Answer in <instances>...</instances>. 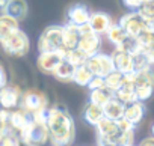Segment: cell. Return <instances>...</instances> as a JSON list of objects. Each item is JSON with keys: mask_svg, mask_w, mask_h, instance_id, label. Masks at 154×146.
<instances>
[{"mask_svg": "<svg viewBox=\"0 0 154 146\" xmlns=\"http://www.w3.org/2000/svg\"><path fill=\"white\" fill-rule=\"evenodd\" d=\"M47 128L53 146H69L74 140L75 127L71 115L62 106L48 107Z\"/></svg>", "mask_w": 154, "mask_h": 146, "instance_id": "obj_1", "label": "cell"}, {"mask_svg": "<svg viewBox=\"0 0 154 146\" xmlns=\"http://www.w3.org/2000/svg\"><path fill=\"white\" fill-rule=\"evenodd\" d=\"M20 140L24 146H44L45 143L50 142V134L45 122H38L32 119L29 125L18 133Z\"/></svg>", "mask_w": 154, "mask_h": 146, "instance_id": "obj_2", "label": "cell"}, {"mask_svg": "<svg viewBox=\"0 0 154 146\" xmlns=\"http://www.w3.org/2000/svg\"><path fill=\"white\" fill-rule=\"evenodd\" d=\"M0 45L5 50V53L11 54V56H24L29 48H30V41L27 38V35L18 27L14 32H11L8 36H5L0 41Z\"/></svg>", "mask_w": 154, "mask_h": 146, "instance_id": "obj_3", "label": "cell"}, {"mask_svg": "<svg viewBox=\"0 0 154 146\" xmlns=\"http://www.w3.org/2000/svg\"><path fill=\"white\" fill-rule=\"evenodd\" d=\"M38 50L39 53L44 51H60L65 53L63 47V36H62V26H50L47 27L39 39H38Z\"/></svg>", "mask_w": 154, "mask_h": 146, "instance_id": "obj_4", "label": "cell"}, {"mask_svg": "<svg viewBox=\"0 0 154 146\" xmlns=\"http://www.w3.org/2000/svg\"><path fill=\"white\" fill-rule=\"evenodd\" d=\"M86 66L97 77H106L107 74H110L112 71H115L112 54H106V53H100V51L97 54L88 57Z\"/></svg>", "mask_w": 154, "mask_h": 146, "instance_id": "obj_5", "label": "cell"}, {"mask_svg": "<svg viewBox=\"0 0 154 146\" xmlns=\"http://www.w3.org/2000/svg\"><path fill=\"white\" fill-rule=\"evenodd\" d=\"M44 107H48V100L44 92H41L38 89H29V91L23 92L21 101H20V109H23L32 115Z\"/></svg>", "mask_w": 154, "mask_h": 146, "instance_id": "obj_6", "label": "cell"}, {"mask_svg": "<svg viewBox=\"0 0 154 146\" xmlns=\"http://www.w3.org/2000/svg\"><path fill=\"white\" fill-rule=\"evenodd\" d=\"M128 36H139L143 30H145V20L137 14V11H131L125 15L121 17L119 23H118Z\"/></svg>", "mask_w": 154, "mask_h": 146, "instance_id": "obj_7", "label": "cell"}, {"mask_svg": "<svg viewBox=\"0 0 154 146\" xmlns=\"http://www.w3.org/2000/svg\"><path fill=\"white\" fill-rule=\"evenodd\" d=\"M63 60V53L60 51H44L39 53L38 59H36V65L39 68V71H42L44 74H51L54 69L59 66V63Z\"/></svg>", "mask_w": 154, "mask_h": 146, "instance_id": "obj_8", "label": "cell"}, {"mask_svg": "<svg viewBox=\"0 0 154 146\" xmlns=\"http://www.w3.org/2000/svg\"><path fill=\"white\" fill-rule=\"evenodd\" d=\"M21 89L18 86H5L0 89V107L5 110H14L20 107L21 101Z\"/></svg>", "mask_w": 154, "mask_h": 146, "instance_id": "obj_9", "label": "cell"}, {"mask_svg": "<svg viewBox=\"0 0 154 146\" xmlns=\"http://www.w3.org/2000/svg\"><path fill=\"white\" fill-rule=\"evenodd\" d=\"M101 35L95 33V32H89L85 35H80L79 44H77V48H79L82 53H85L88 57L94 56L98 53L100 45H101Z\"/></svg>", "mask_w": 154, "mask_h": 146, "instance_id": "obj_10", "label": "cell"}, {"mask_svg": "<svg viewBox=\"0 0 154 146\" xmlns=\"http://www.w3.org/2000/svg\"><path fill=\"white\" fill-rule=\"evenodd\" d=\"M32 121V115L27 113L26 110L17 107L14 110H9V118H8V125L11 130H14L15 133H21L29 122Z\"/></svg>", "mask_w": 154, "mask_h": 146, "instance_id": "obj_11", "label": "cell"}, {"mask_svg": "<svg viewBox=\"0 0 154 146\" xmlns=\"http://www.w3.org/2000/svg\"><path fill=\"white\" fill-rule=\"evenodd\" d=\"M89 26L92 27V30L98 35H106L109 32V29L113 26V20L110 15H107L106 12H91V18H89Z\"/></svg>", "mask_w": 154, "mask_h": 146, "instance_id": "obj_12", "label": "cell"}, {"mask_svg": "<svg viewBox=\"0 0 154 146\" xmlns=\"http://www.w3.org/2000/svg\"><path fill=\"white\" fill-rule=\"evenodd\" d=\"M89 18H91V11L83 3L72 5L68 9V21L75 26H83V24L89 23Z\"/></svg>", "mask_w": 154, "mask_h": 146, "instance_id": "obj_13", "label": "cell"}, {"mask_svg": "<svg viewBox=\"0 0 154 146\" xmlns=\"http://www.w3.org/2000/svg\"><path fill=\"white\" fill-rule=\"evenodd\" d=\"M62 36H63V47L65 50H71L75 48L80 39V33H79V26H75L69 21H66L62 26Z\"/></svg>", "mask_w": 154, "mask_h": 146, "instance_id": "obj_14", "label": "cell"}, {"mask_svg": "<svg viewBox=\"0 0 154 146\" xmlns=\"http://www.w3.org/2000/svg\"><path fill=\"white\" fill-rule=\"evenodd\" d=\"M112 59H113V65H115V69L122 72V74H127V72L133 71V56L125 53V51H119V50H115L113 54H112Z\"/></svg>", "mask_w": 154, "mask_h": 146, "instance_id": "obj_15", "label": "cell"}, {"mask_svg": "<svg viewBox=\"0 0 154 146\" xmlns=\"http://www.w3.org/2000/svg\"><path fill=\"white\" fill-rule=\"evenodd\" d=\"M145 116V106L142 101H134L125 106L124 110V119L131 122L133 125H137Z\"/></svg>", "mask_w": 154, "mask_h": 146, "instance_id": "obj_16", "label": "cell"}, {"mask_svg": "<svg viewBox=\"0 0 154 146\" xmlns=\"http://www.w3.org/2000/svg\"><path fill=\"white\" fill-rule=\"evenodd\" d=\"M124 110H125V104H122L119 100H116L115 97L112 100H109L104 106H103V113L104 118H109L112 121H119L121 118H124Z\"/></svg>", "mask_w": 154, "mask_h": 146, "instance_id": "obj_17", "label": "cell"}, {"mask_svg": "<svg viewBox=\"0 0 154 146\" xmlns=\"http://www.w3.org/2000/svg\"><path fill=\"white\" fill-rule=\"evenodd\" d=\"M3 12L11 15L17 21H20L27 15V2L26 0H9V3Z\"/></svg>", "mask_w": 154, "mask_h": 146, "instance_id": "obj_18", "label": "cell"}, {"mask_svg": "<svg viewBox=\"0 0 154 146\" xmlns=\"http://www.w3.org/2000/svg\"><path fill=\"white\" fill-rule=\"evenodd\" d=\"M83 118H85V121H86L89 125L95 127V125L104 118L103 107H101V106H97V104H94V103H88L86 107H85Z\"/></svg>", "mask_w": 154, "mask_h": 146, "instance_id": "obj_19", "label": "cell"}, {"mask_svg": "<svg viewBox=\"0 0 154 146\" xmlns=\"http://www.w3.org/2000/svg\"><path fill=\"white\" fill-rule=\"evenodd\" d=\"M97 134L98 137H109V136H113L116 133H119V127H118V121H112L109 118H103L97 125Z\"/></svg>", "mask_w": 154, "mask_h": 146, "instance_id": "obj_20", "label": "cell"}, {"mask_svg": "<svg viewBox=\"0 0 154 146\" xmlns=\"http://www.w3.org/2000/svg\"><path fill=\"white\" fill-rule=\"evenodd\" d=\"M115 98L119 100L122 104H130V103H134L137 101V97H136V91H134V85L133 83H125L115 92Z\"/></svg>", "mask_w": 154, "mask_h": 146, "instance_id": "obj_21", "label": "cell"}, {"mask_svg": "<svg viewBox=\"0 0 154 146\" xmlns=\"http://www.w3.org/2000/svg\"><path fill=\"white\" fill-rule=\"evenodd\" d=\"M75 66L71 65L69 62H66L65 59L59 63V66L54 69L53 76L54 79H57L59 82H72V76H74Z\"/></svg>", "mask_w": 154, "mask_h": 146, "instance_id": "obj_22", "label": "cell"}, {"mask_svg": "<svg viewBox=\"0 0 154 146\" xmlns=\"http://www.w3.org/2000/svg\"><path fill=\"white\" fill-rule=\"evenodd\" d=\"M18 23L15 18H12L8 14H0V41L5 36H8L11 32H14L15 29H18Z\"/></svg>", "mask_w": 154, "mask_h": 146, "instance_id": "obj_23", "label": "cell"}, {"mask_svg": "<svg viewBox=\"0 0 154 146\" xmlns=\"http://www.w3.org/2000/svg\"><path fill=\"white\" fill-rule=\"evenodd\" d=\"M115 97V94L107 89V88H101V89H94L89 92V103H94L97 106H104L109 100H112Z\"/></svg>", "mask_w": 154, "mask_h": 146, "instance_id": "obj_24", "label": "cell"}, {"mask_svg": "<svg viewBox=\"0 0 154 146\" xmlns=\"http://www.w3.org/2000/svg\"><path fill=\"white\" fill-rule=\"evenodd\" d=\"M94 77V74L89 71V68L85 65H80V66H75V71H74V76H72V82L79 86H88L91 79Z\"/></svg>", "mask_w": 154, "mask_h": 146, "instance_id": "obj_25", "label": "cell"}, {"mask_svg": "<svg viewBox=\"0 0 154 146\" xmlns=\"http://www.w3.org/2000/svg\"><path fill=\"white\" fill-rule=\"evenodd\" d=\"M115 50L125 51V53H128V54H131V56H134V54L143 51L142 47H140V44H139V41H137V38H134V36H127L119 45L115 47Z\"/></svg>", "mask_w": 154, "mask_h": 146, "instance_id": "obj_26", "label": "cell"}, {"mask_svg": "<svg viewBox=\"0 0 154 146\" xmlns=\"http://www.w3.org/2000/svg\"><path fill=\"white\" fill-rule=\"evenodd\" d=\"M63 59L66 60V62H69L71 65H74V66H80V65H85L86 63V60H88V56L85 54V53H82L79 48H71V50H66L65 53H63Z\"/></svg>", "mask_w": 154, "mask_h": 146, "instance_id": "obj_27", "label": "cell"}, {"mask_svg": "<svg viewBox=\"0 0 154 146\" xmlns=\"http://www.w3.org/2000/svg\"><path fill=\"white\" fill-rule=\"evenodd\" d=\"M104 82H106V88L110 89V91L115 94V92L124 85V74L115 69V71H112L110 74H107V76L104 77Z\"/></svg>", "mask_w": 154, "mask_h": 146, "instance_id": "obj_28", "label": "cell"}, {"mask_svg": "<svg viewBox=\"0 0 154 146\" xmlns=\"http://www.w3.org/2000/svg\"><path fill=\"white\" fill-rule=\"evenodd\" d=\"M106 35H107V39H109L115 47L119 45V44L128 36V35L125 33V30H124L119 24H115V23H113V26L109 29V32H107Z\"/></svg>", "mask_w": 154, "mask_h": 146, "instance_id": "obj_29", "label": "cell"}, {"mask_svg": "<svg viewBox=\"0 0 154 146\" xmlns=\"http://www.w3.org/2000/svg\"><path fill=\"white\" fill-rule=\"evenodd\" d=\"M20 145H21L20 136L14 130L8 128L6 131L0 134V146H20Z\"/></svg>", "mask_w": 154, "mask_h": 146, "instance_id": "obj_30", "label": "cell"}, {"mask_svg": "<svg viewBox=\"0 0 154 146\" xmlns=\"http://www.w3.org/2000/svg\"><path fill=\"white\" fill-rule=\"evenodd\" d=\"M133 66H134L133 71H136V72L146 71V69L152 68V66L149 65V62H148V59H146V56H145L143 51H140V53H137V54L133 56Z\"/></svg>", "mask_w": 154, "mask_h": 146, "instance_id": "obj_31", "label": "cell"}, {"mask_svg": "<svg viewBox=\"0 0 154 146\" xmlns=\"http://www.w3.org/2000/svg\"><path fill=\"white\" fill-rule=\"evenodd\" d=\"M134 91H136V97L137 101H146L148 98H151L152 92H154V86H148V85H134Z\"/></svg>", "mask_w": 154, "mask_h": 146, "instance_id": "obj_32", "label": "cell"}, {"mask_svg": "<svg viewBox=\"0 0 154 146\" xmlns=\"http://www.w3.org/2000/svg\"><path fill=\"white\" fill-rule=\"evenodd\" d=\"M136 38H137V41H139V44H140V47H142L143 51L154 47V33L143 30V32H142L139 36H136Z\"/></svg>", "mask_w": 154, "mask_h": 146, "instance_id": "obj_33", "label": "cell"}, {"mask_svg": "<svg viewBox=\"0 0 154 146\" xmlns=\"http://www.w3.org/2000/svg\"><path fill=\"white\" fill-rule=\"evenodd\" d=\"M137 14L143 20L154 18V0H146V2H143V5L137 9Z\"/></svg>", "mask_w": 154, "mask_h": 146, "instance_id": "obj_34", "label": "cell"}, {"mask_svg": "<svg viewBox=\"0 0 154 146\" xmlns=\"http://www.w3.org/2000/svg\"><path fill=\"white\" fill-rule=\"evenodd\" d=\"M86 88H89V91L106 88V82H104V77H97V76H94V77L91 79V82H89V85H88Z\"/></svg>", "mask_w": 154, "mask_h": 146, "instance_id": "obj_35", "label": "cell"}, {"mask_svg": "<svg viewBox=\"0 0 154 146\" xmlns=\"http://www.w3.org/2000/svg\"><path fill=\"white\" fill-rule=\"evenodd\" d=\"M143 2H146V0H122V3L131 11H137L143 5Z\"/></svg>", "mask_w": 154, "mask_h": 146, "instance_id": "obj_36", "label": "cell"}, {"mask_svg": "<svg viewBox=\"0 0 154 146\" xmlns=\"http://www.w3.org/2000/svg\"><path fill=\"white\" fill-rule=\"evenodd\" d=\"M118 127H119L121 131H134V127H136V125H133V124L128 122L127 119L121 118V119L118 121Z\"/></svg>", "mask_w": 154, "mask_h": 146, "instance_id": "obj_37", "label": "cell"}, {"mask_svg": "<svg viewBox=\"0 0 154 146\" xmlns=\"http://www.w3.org/2000/svg\"><path fill=\"white\" fill-rule=\"evenodd\" d=\"M8 85V76H6V71H5V66L0 63V89L5 88Z\"/></svg>", "mask_w": 154, "mask_h": 146, "instance_id": "obj_38", "label": "cell"}, {"mask_svg": "<svg viewBox=\"0 0 154 146\" xmlns=\"http://www.w3.org/2000/svg\"><path fill=\"white\" fill-rule=\"evenodd\" d=\"M143 53H145V56H146V59H148L149 65H151V66H154V47H152V48L145 50Z\"/></svg>", "mask_w": 154, "mask_h": 146, "instance_id": "obj_39", "label": "cell"}, {"mask_svg": "<svg viewBox=\"0 0 154 146\" xmlns=\"http://www.w3.org/2000/svg\"><path fill=\"white\" fill-rule=\"evenodd\" d=\"M137 146H154V136L145 137L143 140H140V143H139Z\"/></svg>", "mask_w": 154, "mask_h": 146, "instance_id": "obj_40", "label": "cell"}, {"mask_svg": "<svg viewBox=\"0 0 154 146\" xmlns=\"http://www.w3.org/2000/svg\"><path fill=\"white\" fill-rule=\"evenodd\" d=\"M145 30L154 33V18H148V20H145Z\"/></svg>", "mask_w": 154, "mask_h": 146, "instance_id": "obj_41", "label": "cell"}, {"mask_svg": "<svg viewBox=\"0 0 154 146\" xmlns=\"http://www.w3.org/2000/svg\"><path fill=\"white\" fill-rule=\"evenodd\" d=\"M8 3H9V0H0V11H5L6 9V6H8Z\"/></svg>", "mask_w": 154, "mask_h": 146, "instance_id": "obj_42", "label": "cell"}, {"mask_svg": "<svg viewBox=\"0 0 154 146\" xmlns=\"http://www.w3.org/2000/svg\"><path fill=\"white\" fill-rule=\"evenodd\" d=\"M151 134L154 136V124H152V127H151Z\"/></svg>", "mask_w": 154, "mask_h": 146, "instance_id": "obj_43", "label": "cell"}, {"mask_svg": "<svg viewBox=\"0 0 154 146\" xmlns=\"http://www.w3.org/2000/svg\"><path fill=\"white\" fill-rule=\"evenodd\" d=\"M133 146H134V145H133Z\"/></svg>", "mask_w": 154, "mask_h": 146, "instance_id": "obj_44", "label": "cell"}]
</instances>
